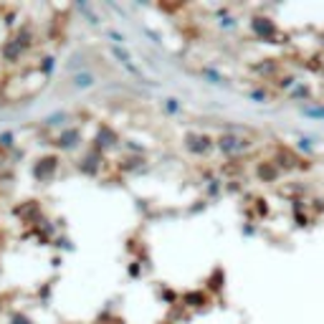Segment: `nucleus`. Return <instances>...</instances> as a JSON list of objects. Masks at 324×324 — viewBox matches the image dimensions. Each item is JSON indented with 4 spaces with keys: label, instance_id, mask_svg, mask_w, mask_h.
Segmentation results:
<instances>
[{
    "label": "nucleus",
    "instance_id": "obj_1",
    "mask_svg": "<svg viewBox=\"0 0 324 324\" xmlns=\"http://www.w3.org/2000/svg\"><path fill=\"white\" fill-rule=\"evenodd\" d=\"M48 6H0V106L30 96L61 46V20Z\"/></svg>",
    "mask_w": 324,
    "mask_h": 324
}]
</instances>
